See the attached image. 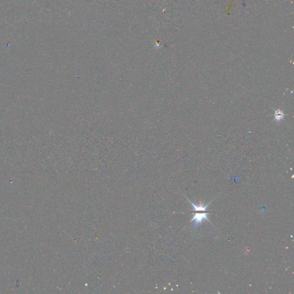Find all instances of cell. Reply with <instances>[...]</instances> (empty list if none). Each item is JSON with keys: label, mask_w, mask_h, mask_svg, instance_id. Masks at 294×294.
I'll list each match as a JSON object with an SVG mask.
<instances>
[{"label": "cell", "mask_w": 294, "mask_h": 294, "mask_svg": "<svg viewBox=\"0 0 294 294\" xmlns=\"http://www.w3.org/2000/svg\"><path fill=\"white\" fill-rule=\"evenodd\" d=\"M208 214L207 213H196L192 219L191 221L190 222L194 221L195 222V225L196 227H198L199 225H201V222L204 221L206 220L209 221V219H208Z\"/></svg>", "instance_id": "obj_1"}, {"label": "cell", "mask_w": 294, "mask_h": 294, "mask_svg": "<svg viewBox=\"0 0 294 294\" xmlns=\"http://www.w3.org/2000/svg\"><path fill=\"white\" fill-rule=\"evenodd\" d=\"M188 201H189V202H190V203H191V205H192V206H193L194 208V211H205L207 210V209L208 206H209V205H210V202L209 204H207V205H206V206H203V205H202V202L200 201L199 205L197 206V205L194 204V203H193L192 202H191V201H190L189 199H188Z\"/></svg>", "instance_id": "obj_2"}, {"label": "cell", "mask_w": 294, "mask_h": 294, "mask_svg": "<svg viewBox=\"0 0 294 294\" xmlns=\"http://www.w3.org/2000/svg\"><path fill=\"white\" fill-rule=\"evenodd\" d=\"M284 114L283 113V112L281 111V110H277L275 111V120L277 121H280L283 119L284 118Z\"/></svg>", "instance_id": "obj_3"}]
</instances>
